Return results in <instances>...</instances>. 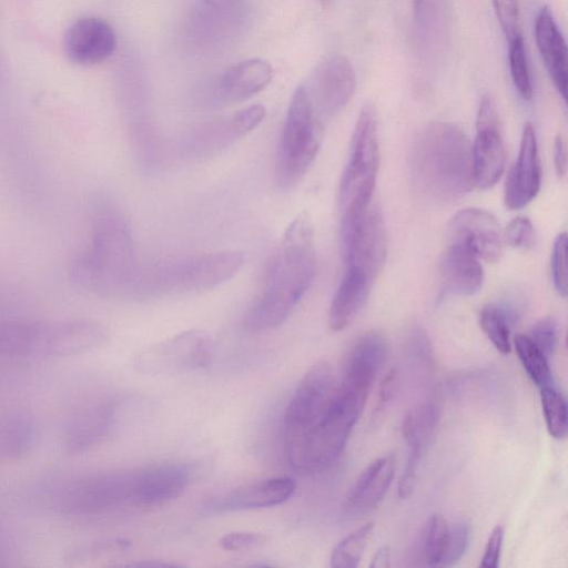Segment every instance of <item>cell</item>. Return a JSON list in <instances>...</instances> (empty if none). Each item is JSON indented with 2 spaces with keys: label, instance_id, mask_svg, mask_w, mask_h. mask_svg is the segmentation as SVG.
<instances>
[{
  "label": "cell",
  "instance_id": "1",
  "mask_svg": "<svg viewBox=\"0 0 568 568\" xmlns=\"http://www.w3.org/2000/svg\"><path fill=\"white\" fill-rule=\"evenodd\" d=\"M315 271L314 230L308 215L301 213L270 258L262 291L245 314V329L262 333L283 324L308 291Z\"/></svg>",
  "mask_w": 568,
  "mask_h": 568
},
{
  "label": "cell",
  "instance_id": "2",
  "mask_svg": "<svg viewBox=\"0 0 568 568\" xmlns=\"http://www.w3.org/2000/svg\"><path fill=\"white\" fill-rule=\"evenodd\" d=\"M139 268L125 219L108 205L97 207L89 244L70 262V281L98 295L130 296Z\"/></svg>",
  "mask_w": 568,
  "mask_h": 568
},
{
  "label": "cell",
  "instance_id": "3",
  "mask_svg": "<svg viewBox=\"0 0 568 568\" xmlns=\"http://www.w3.org/2000/svg\"><path fill=\"white\" fill-rule=\"evenodd\" d=\"M409 171L424 199L442 204L463 197L475 185L468 138L448 122L425 125L413 141Z\"/></svg>",
  "mask_w": 568,
  "mask_h": 568
},
{
  "label": "cell",
  "instance_id": "4",
  "mask_svg": "<svg viewBox=\"0 0 568 568\" xmlns=\"http://www.w3.org/2000/svg\"><path fill=\"white\" fill-rule=\"evenodd\" d=\"M108 332L90 320L11 321L0 325V355L11 358H60L103 345Z\"/></svg>",
  "mask_w": 568,
  "mask_h": 568
},
{
  "label": "cell",
  "instance_id": "5",
  "mask_svg": "<svg viewBox=\"0 0 568 568\" xmlns=\"http://www.w3.org/2000/svg\"><path fill=\"white\" fill-rule=\"evenodd\" d=\"M240 251H222L159 262L139 268L130 296H162L199 293L231 280L241 270Z\"/></svg>",
  "mask_w": 568,
  "mask_h": 568
},
{
  "label": "cell",
  "instance_id": "6",
  "mask_svg": "<svg viewBox=\"0 0 568 568\" xmlns=\"http://www.w3.org/2000/svg\"><path fill=\"white\" fill-rule=\"evenodd\" d=\"M320 118L307 88L298 85L291 99L276 159L280 187L295 186L307 173L320 150Z\"/></svg>",
  "mask_w": 568,
  "mask_h": 568
},
{
  "label": "cell",
  "instance_id": "7",
  "mask_svg": "<svg viewBox=\"0 0 568 568\" xmlns=\"http://www.w3.org/2000/svg\"><path fill=\"white\" fill-rule=\"evenodd\" d=\"M379 166L378 118L373 104L363 105L351 140L338 203L343 213L365 209L371 202Z\"/></svg>",
  "mask_w": 568,
  "mask_h": 568
},
{
  "label": "cell",
  "instance_id": "8",
  "mask_svg": "<svg viewBox=\"0 0 568 568\" xmlns=\"http://www.w3.org/2000/svg\"><path fill=\"white\" fill-rule=\"evenodd\" d=\"M337 381L326 362L314 364L300 381L284 414V450L311 433L326 415Z\"/></svg>",
  "mask_w": 568,
  "mask_h": 568
},
{
  "label": "cell",
  "instance_id": "9",
  "mask_svg": "<svg viewBox=\"0 0 568 568\" xmlns=\"http://www.w3.org/2000/svg\"><path fill=\"white\" fill-rule=\"evenodd\" d=\"M339 242L346 266L359 268L374 280L387 253L386 227L379 207L369 203L363 210L343 213Z\"/></svg>",
  "mask_w": 568,
  "mask_h": 568
},
{
  "label": "cell",
  "instance_id": "10",
  "mask_svg": "<svg viewBox=\"0 0 568 568\" xmlns=\"http://www.w3.org/2000/svg\"><path fill=\"white\" fill-rule=\"evenodd\" d=\"M133 470L98 473L69 483L60 508L72 516H93L132 506Z\"/></svg>",
  "mask_w": 568,
  "mask_h": 568
},
{
  "label": "cell",
  "instance_id": "11",
  "mask_svg": "<svg viewBox=\"0 0 568 568\" xmlns=\"http://www.w3.org/2000/svg\"><path fill=\"white\" fill-rule=\"evenodd\" d=\"M212 335L202 329L179 333L146 348L136 361L139 371L165 375L201 369L214 355Z\"/></svg>",
  "mask_w": 568,
  "mask_h": 568
},
{
  "label": "cell",
  "instance_id": "12",
  "mask_svg": "<svg viewBox=\"0 0 568 568\" xmlns=\"http://www.w3.org/2000/svg\"><path fill=\"white\" fill-rule=\"evenodd\" d=\"M471 163L474 184L480 189L495 185L505 166V148L498 114L495 101L488 94L481 98L478 108Z\"/></svg>",
  "mask_w": 568,
  "mask_h": 568
},
{
  "label": "cell",
  "instance_id": "13",
  "mask_svg": "<svg viewBox=\"0 0 568 568\" xmlns=\"http://www.w3.org/2000/svg\"><path fill=\"white\" fill-rule=\"evenodd\" d=\"M195 475L193 463L171 460L133 470V507L161 506L179 497Z\"/></svg>",
  "mask_w": 568,
  "mask_h": 568
},
{
  "label": "cell",
  "instance_id": "14",
  "mask_svg": "<svg viewBox=\"0 0 568 568\" xmlns=\"http://www.w3.org/2000/svg\"><path fill=\"white\" fill-rule=\"evenodd\" d=\"M356 88V73L351 61L334 54L326 58L315 70L312 90L308 91L312 103L320 118L333 116L351 100Z\"/></svg>",
  "mask_w": 568,
  "mask_h": 568
},
{
  "label": "cell",
  "instance_id": "15",
  "mask_svg": "<svg viewBox=\"0 0 568 568\" xmlns=\"http://www.w3.org/2000/svg\"><path fill=\"white\" fill-rule=\"evenodd\" d=\"M265 116L262 104L250 105L194 132L185 142V151L195 159L214 155L252 132Z\"/></svg>",
  "mask_w": 568,
  "mask_h": 568
},
{
  "label": "cell",
  "instance_id": "16",
  "mask_svg": "<svg viewBox=\"0 0 568 568\" xmlns=\"http://www.w3.org/2000/svg\"><path fill=\"white\" fill-rule=\"evenodd\" d=\"M448 237L466 244L486 262H496L503 254L505 242L500 224L483 209L458 211L448 224Z\"/></svg>",
  "mask_w": 568,
  "mask_h": 568
},
{
  "label": "cell",
  "instance_id": "17",
  "mask_svg": "<svg viewBox=\"0 0 568 568\" xmlns=\"http://www.w3.org/2000/svg\"><path fill=\"white\" fill-rule=\"evenodd\" d=\"M116 47L113 28L103 19L85 17L74 21L64 37V50L78 64L93 65L112 55Z\"/></svg>",
  "mask_w": 568,
  "mask_h": 568
},
{
  "label": "cell",
  "instance_id": "18",
  "mask_svg": "<svg viewBox=\"0 0 568 568\" xmlns=\"http://www.w3.org/2000/svg\"><path fill=\"white\" fill-rule=\"evenodd\" d=\"M540 164L535 129L526 123L523 130L519 153L505 184V205L517 210L530 203L539 192Z\"/></svg>",
  "mask_w": 568,
  "mask_h": 568
},
{
  "label": "cell",
  "instance_id": "19",
  "mask_svg": "<svg viewBox=\"0 0 568 568\" xmlns=\"http://www.w3.org/2000/svg\"><path fill=\"white\" fill-rule=\"evenodd\" d=\"M450 27L449 0H413V34L422 57L433 59L444 52Z\"/></svg>",
  "mask_w": 568,
  "mask_h": 568
},
{
  "label": "cell",
  "instance_id": "20",
  "mask_svg": "<svg viewBox=\"0 0 568 568\" xmlns=\"http://www.w3.org/2000/svg\"><path fill=\"white\" fill-rule=\"evenodd\" d=\"M246 0H200L190 18L192 36L215 43L233 36L246 13Z\"/></svg>",
  "mask_w": 568,
  "mask_h": 568
},
{
  "label": "cell",
  "instance_id": "21",
  "mask_svg": "<svg viewBox=\"0 0 568 568\" xmlns=\"http://www.w3.org/2000/svg\"><path fill=\"white\" fill-rule=\"evenodd\" d=\"M388 354V342L381 333L369 332L362 335L348 352L339 381L369 393Z\"/></svg>",
  "mask_w": 568,
  "mask_h": 568
},
{
  "label": "cell",
  "instance_id": "22",
  "mask_svg": "<svg viewBox=\"0 0 568 568\" xmlns=\"http://www.w3.org/2000/svg\"><path fill=\"white\" fill-rule=\"evenodd\" d=\"M296 483L290 476H273L241 486L215 500L214 510H250L282 505L295 493Z\"/></svg>",
  "mask_w": 568,
  "mask_h": 568
},
{
  "label": "cell",
  "instance_id": "23",
  "mask_svg": "<svg viewBox=\"0 0 568 568\" xmlns=\"http://www.w3.org/2000/svg\"><path fill=\"white\" fill-rule=\"evenodd\" d=\"M273 79L272 65L258 58L229 67L217 79L215 97L223 102H240L264 90Z\"/></svg>",
  "mask_w": 568,
  "mask_h": 568
},
{
  "label": "cell",
  "instance_id": "24",
  "mask_svg": "<svg viewBox=\"0 0 568 568\" xmlns=\"http://www.w3.org/2000/svg\"><path fill=\"white\" fill-rule=\"evenodd\" d=\"M444 288L455 295L469 296L477 293L484 281L479 257L466 244L449 241L440 263Z\"/></svg>",
  "mask_w": 568,
  "mask_h": 568
},
{
  "label": "cell",
  "instance_id": "25",
  "mask_svg": "<svg viewBox=\"0 0 568 568\" xmlns=\"http://www.w3.org/2000/svg\"><path fill=\"white\" fill-rule=\"evenodd\" d=\"M395 475V457L381 456L361 473L344 503L348 515H363L372 510L386 494Z\"/></svg>",
  "mask_w": 568,
  "mask_h": 568
},
{
  "label": "cell",
  "instance_id": "26",
  "mask_svg": "<svg viewBox=\"0 0 568 568\" xmlns=\"http://www.w3.org/2000/svg\"><path fill=\"white\" fill-rule=\"evenodd\" d=\"M535 40L547 72L564 100L567 99V47L549 8L542 7L535 20Z\"/></svg>",
  "mask_w": 568,
  "mask_h": 568
},
{
  "label": "cell",
  "instance_id": "27",
  "mask_svg": "<svg viewBox=\"0 0 568 568\" xmlns=\"http://www.w3.org/2000/svg\"><path fill=\"white\" fill-rule=\"evenodd\" d=\"M114 416L111 404L87 406L74 414L65 425L63 443L71 454L83 453L99 444L109 433Z\"/></svg>",
  "mask_w": 568,
  "mask_h": 568
},
{
  "label": "cell",
  "instance_id": "28",
  "mask_svg": "<svg viewBox=\"0 0 568 568\" xmlns=\"http://www.w3.org/2000/svg\"><path fill=\"white\" fill-rule=\"evenodd\" d=\"M373 281L359 268L347 267L328 312V324L332 331H343L351 324L365 305Z\"/></svg>",
  "mask_w": 568,
  "mask_h": 568
},
{
  "label": "cell",
  "instance_id": "29",
  "mask_svg": "<svg viewBox=\"0 0 568 568\" xmlns=\"http://www.w3.org/2000/svg\"><path fill=\"white\" fill-rule=\"evenodd\" d=\"M36 428L24 414L14 413L0 418V462L24 456L33 446Z\"/></svg>",
  "mask_w": 568,
  "mask_h": 568
},
{
  "label": "cell",
  "instance_id": "30",
  "mask_svg": "<svg viewBox=\"0 0 568 568\" xmlns=\"http://www.w3.org/2000/svg\"><path fill=\"white\" fill-rule=\"evenodd\" d=\"M439 418L438 407L434 403L423 404L406 413L402 433L409 447L425 445L430 440Z\"/></svg>",
  "mask_w": 568,
  "mask_h": 568
},
{
  "label": "cell",
  "instance_id": "31",
  "mask_svg": "<svg viewBox=\"0 0 568 568\" xmlns=\"http://www.w3.org/2000/svg\"><path fill=\"white\" fill-rule=\"evenodd\" d=\"M514 344L518 358L532 383L538 386L539 389L554 385L548 358L534 343L530 336L517 334Z\"/></svg>",
  "mask_w": 568,
  "mask_h": 568
},
{
  "label": "cell",
  "instance_id": "32",
  "mask_svg": "<svg viewBox=\"0 0 568 568\" xmlns=\"http://www.w3.org/2000/svg\"><path fill=\"white\" fill-rule=\"evenodd\" d=\"M374 524L367 523L338 541L331 554L334 568H355L373 536Z\"/></svg>",
  "mask_w": 568,
  "mask_h": 568
},
{
  "label": "cell",
  "instance_id": "33",
  "mask_svg": "<svg viewBox=\"0 0 568 568\" xmlns=\"http://www.w3.org/2000/svg\"><path fill=\"white\" fill-rule=\"evenodd\" d=\"M449 534V524L442 515H434L426 523L419 542V556L425 565L440 566Z\"/></svg>",
  "mask_w": 568,
  "mask_h": 568
},
{
  "label": "cell",
  "instance_id": "34",
  "mask_svg": "<svg viewBox=\"0 0 568 568\" xmlns=\"http://www.w3.org/2000/svg\"><path fill=\"white\" fill-rule=\"evenodd\" d=\"M510 321L508 313L494 304L485 305L479 314V323L483 332L495 348L504 355L511 352Z\"/></svg>",
  "mask_w": 568,
  "mask_h": 568
},
{
  "label": "cell",
  "instance_id": "35",
  "mask_svg": "<svg viewBox=\"0 0 568 568\" xmlns=\"http://www.w3.org/2000/svg\"><path fill=\"white\" fill-rule=\"evenodd\" d=\"M540 399L549 435L556 439L566 438L568 432V412L562 394L551 385L540 388Z\"/></svg>",
  "mask_w": 568,
  "mask_h": 568
},
{
  "label": "cell",
  "instance_id": "36",
  "mask_svg": "<svg viewBox=\"0 0 568 568\" xmlns=\"http://www.w3.org/2000/svg\"><path fill=\"white\" fill-rule=\"evenodd\" d=\"M508 59L510 75L518 93L523 99L530 100L532 84L523 37L508 42Z\"/></svg>",
  "mask_w": 568,
  "mask_h": 568
},
{
  "label": "cell",
  "instance_id": "37",
  "mask_svg": "<svg viewBox=\"0 0 568 568\" xmlns=\"http://www.w3.org/2000/svg\"><path fill=\"white\" fill-rule=\"evenodd\" d=\"M470 526L466 520H457L449 525L447 548L440 566L457 564L465 555L470 542Z\"/></svg>",
  "mask_w": 568,
  "mask_h": 568
},
{
  "label": "cell",
  "instance_id": "38",
  "mask_svg": "<svg viewBox=\"0 0 568 568\" xmlns=\"http://www.w3.org/2000/svg\"><path fill=\"white\" fill-rule=\"evenodd\" d=\"M493 4L507 41L523 37L519 1L493 0Z\"/></svg>",
  "mask_w": 568,
  "mask_h": 568
},
{
  "label": "cell",
  "instance_id": "39",
  "mask_svg": "<svg viewBox=\"0 0 568 568\" xmlns=\"http://www.w3.org/2000/svg\"><path fill=\"white\" fill-rule=\"evenodd\" d=\"M530 338L547 358L552 356L558 347V324L551 316L539 320L531 328Z\"/></svg>",
  "mask_w": 568,
  "mask_h": 568
},
{
  "label": "cell",
  "instance_id": "40",
  "mask_svg": "<svg viewBox=\"0 0 568 568\" xmlns=\"http://www.w3.org/2000/svg\"><path fill=\"white\" fill-rule=\"evenodd\" d=\"M567 235L560 233L557 235L551 253V275L557 292L565 297L567 294Z\"/></svg>",
  "mask_w": 568,
  "mask_h": 568
},
{
  "label": "cell",
  "instance_id": "41",
  "mask_svg": "<svg viewBox=\"0 0 568 568\" xmlns=\"http://www.w3.org/2000/svg\"><path fill=\"white\" fill-rule=\"evenodd\" d=\"M504 233V242L515 248H529L535 242V230L531 222L524 216L509 222Z\"/></svg>",
  "mask_w": 568,
  "mask_h": 568
},
{
  "label": "cell",
  "instance_id": "42",
  "mask_svg": "<svg viewBox=\"0 0 568 568\" xmlns=\"http://www.w3.org/2000/svg\"><path fill=\"white\" fill-rule=\"evenodd\" d=\"M424 448L419 446L409 447V455L404 467L403 474L398 481V497L407 499L412 496L415 484L417 469L419 467Z\"/></svg>",
  "mask_w": 568,
  "mask_h": 568
},
{
  "label": "cell",
  "instance_id": "43",
  "mask_svg": "<svg viewBox=\"0 0 568 568\" xmlns=\"http://www.w3.org/2000/svg\"><path fill=\"white\" fill-rule=\"evenodd\" d=\"M264 536L250 531H233L224 534L220 538V546L226 551H242L255 548L262 545Z\"/></svg>",
  "mask_w": 568,
  "mask_h": 568
},
{
  "label": "cell",
  "instance_id": "44",
  "mask_svg": "<svg viewBox=\"0 0 568 568\" xmlns=\"http://www.w3.org/2000/svg\"><path fill=\"white\" fill-rule=\"evenodd\" d=\"M503 540L504 528L501 526H496L487 540L480 567L496 568L498 566L503 547Z\"/></svg>",
  "mask_w": 568,
  "mask_h": 568
},
{
  "label": "cell",
  "instance_id": "45",
  "mask_svg": "<svg viewBox=\"0 0 568 568\" xmlns=\"http://www.w3.org/2000/svg\"><path fill=\"white\" fill-rule=\"evenodd\" d=\"M398 388V373L394 368L387 373L381 383L378 403L381 406L388 403L397 393Z\"/></svg>",
  "mask_w": 568,
  "mask_h": 568
},
{
  "label": "cell",
  "instance_id": "46",
  "mask_svg": "<svg viewBox=\"0 0 568 568\" xmlns=\"http://www.w3.org/2000/svg\"><path fill=\"white\" fill-rule=\"evenodd\" d=\"M554 162L555 168L559 176L566 174L567 171V156H566V146L565 141L561 135H558L555 139L554 143Z\"/></svg>",
  "mask_w": 568,
  "mask_h": 568
},
{
  "label": "cell",
  "instance_id": "47",
  "mask_svg": "<svg viewBox=\"0 0 568 568\" xmlns=\"http://www.w3.org/2000/svg\"><path fill=\"white\" fill-rule=\"evenodd\" d=\"M390 566V549L387 546H382L372 557L369 567L372 568H388Z\"/></svg>",
  "mask_w": 568,
  "mask_h": 568
}]
</instances>
